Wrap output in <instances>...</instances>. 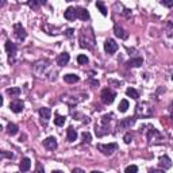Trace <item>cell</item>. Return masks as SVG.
<instances>
[{
	"mask_svg": "<svg viewBox=\"0 0 173 173\" xmlns=\"http://www.w3.org/2000/svg\"><path fill=\"white\" fill-rule=\"evenodd\" d=\"M80 46L83 49H93L95 47V34L91 27H84L79 37Z\"/></svg>",
	"mask_w": 173,
	"mask_h": 173,
	"instance_id": "obj_1",
	"label": "cell"
},
{
	"mask_svg": "<svg viewBox=\"0 0 173 173\" xmlns=\"http://www.w3.org/2000/svg\"><path fill=\"white\" fill-rule=\"evenodd\" d=\"M135 115L141 118H149L153 115V107L149 103L142 101L141 104H137V107H135Z\"/></svg>",
	"mask_w": 173,
	"mask_h": 173,
	"instance_id": "obj_2",
	"label": "cell"
},
{
	"mask_svg": "<svg viewBox=\"0 0 173 173\" xmlns=\"http://www.w3.org/2000/svg\"><path fill=\"white\" fill-rule=\"evenodd\" d=\"M146 137H147V141H149V143H153V145H157V143H161L164 141L162 134L160 133L158 130H156L154 127H150V130L147 131Z\"/></svg>",
	"mask_w": 173,
	"mask_h": 173,
	"instance_id": "obj_3",
	"label": "cell"
},
{
	"mask_svg": "<svg viewBox=\"0 0 173 173\" xmlns=\"http://www.w3.org/2000/svg\"><path fill=\"white\" fill-rule=\"evenodd\" d=\"M97 149L104 156H111L114 151L118 150V143H107V145H104V143H99Z\"/></svg>",
	"mask_w": 173,
	"mask_h": 173,
	"instance_id": "obj_4",
	"label": "cell"
},
{
	"mask_svg": "<svg viewBox=\"0 0 173 173\" xmlns=\"http://www.w3.org/2000/svg\"><path fill=\"white\" fill-rule=\"evenodd\" d=\"M115 97H116V93L111 88H106L101 91V101L104 103V104H111V103L115 100Z\"/></svg>",
	"mask_w": 173,
	"mask_h": 173,
	"instance_id": "obj_5",
	"label": "cell"
},
{
	"mask_svg": "<svg viewBox=\"0 0 173 173\" xmlns=\"http://www.w3.org/2000/svg\"><path fill=\"white\" fill-rule=\"evenodd\" d=\"M14 35L16 37L18 41H24L27 37V32L24 30V27L20 23H15L14 24Z\"/></svg>",
	"mask_w": 173,
	"mask_h": 173,
	"instance_id": "obj_6",
	"label": "cell"
},
{
	"mask_svg": "<svg viewBox=\"0 0 173 173\" xmlns=\"http://www.w3.org/2000/svg\"><path fill=\"white\" fill-rule=\"evenodd\" d=\"M118 43L115 42L114 39H107L106 42H104V50L107 54H114L115 52L118 50Z\"/></svg>",
	"mask_w": 173,
	"mask_h": 173,
	"instance_id": "obj_7",
	"label": "cell"
},
{
	"mask_svg": "<svg viewBox=\"0 0 173 173\" xmlns=\"http://www.w3.org/2000/svg\"><path fill=\"white\" fill-rule=\"evenodd\" d=\"M10 108H11L12 112L19 114V112H22L23 108H24V103L22 100H19V99H16V100H12L10 103Z\"/></svg>",
	"mask_w": 173,
	"mask_h": 173,
	"instance_id": "obj_8",
	"label": "cell"
},
{
	"mask_svg": "<svg viewBox=\"0 0 173 173\" xmlns=\"http://www.w3.org/2000/svg\"><path fill=\"white\" fill-rule=\"evenodd\" d=\"M135 123V118H125L118 123V130H123V129H130Z\"/></svg>",
	"mask_w": 173,
	"mask_h": 173,
	"instance_id": "obj_9",
	"label": "cell"
},
{
	"mask_svg": "<svg viewBox=\"0 0 173 173\" xmlns=\"http://www.w3.org/2000/svg\"><path fill=\"white\" fill-rule=\"evenodd\" d=\"M43 146L46 147L47 150H54V149H57V139L54 138V137H47L46 139L43 141Z\"/></svg>",
	"mask_w": 173,
	"mask_h": 173,
	"instance_id": "obj_10",
	"label": "cell"
},
{
	"mask_svg": "<svg viewBox=\"0 0 173 173\" xmlns=\"http://www.w3.org/2000/svg\"><path fill=\"white\" fill-rule=\"evenodd\" d=\"M114 32H115V35H116L118 38H121V39H127V38H129V32H127L123 27L118 26V24L114 27Z\"/></svg>",
	"mask_w": 173,
	"mask_h": 173,
	"instance_id": "obj_11",
	"label": "cell"
},
{
	"mask_svg": "<svg viewBox=\"0 0 173 173\" xmlns=\"http://www.w3.org/2000/svg\"><path fill=\"white\" fill-rule=\"evenodd\" d=\"M64 16H65V19H67V20H75L77 18V10H76V8H73V7H69V8L65 10Z\"/></svg>",
	"mask_w": 173,
	"mask_h": 173,
	"instance_id": "obj_12",
	"label": "cell"
},
{
	"mask_svg": "<svg viewBox=\"0 0 173 173\" xmlns=\"http://www.w3.org/2000/svg\"><path fill=\"white\" fill-rule=\"evenodd\" d=\"M69 60H71V56H69L67 52L61 53V54L57 57V65H60V67H65V65L69 62Z\"/></svg>",
	"mask_w": 173,
	"mask_h": 173,
	"instance_id": "obj_13",
	"label": "cell"
},
{
	"mask_svg": "<svg viewBox=\"0 0 173 173\" xmlns=\"http://www.w3.org/2000/svg\"><path fill=\"white\" fill-rule=\"evenodd\" d=\"M160 166L162 168V169H169L172 168V160L168 157V156H162V157H160Z\"/></svg>",
	"mask_w": 173,
	"mask_h": 173,
	"instance_id": "obj_14",
	"label": "cell"
},
{
	"mask_svg": "<svg viewBox=\"0 0 173 173\" xmlns=\"http://www.w3.org/2000/svg\"><path fill=\"white\" fill-rule=\"evenodd\" d=\"M95 133H96V135L99 138H101V137H104V135L108 134L110 131H108V127L104 126V125H103V126L96 125V126H95Z\"/></svg>",
	"mask_w": 173,
	"mask_h": 173,
	"instance_id": "obj_15",
	"label": "cell"
},
{
	"mask_svg": "<svg viewBox=\"0 0 173 173\" xmlns=\"http://www.w3.org/2000/svg\"><path fill=\"white\" fill-rule=\"evenodd\" d=\"M31 168V160L30 158H27V157H24L22 161H20V164H19V169H20V172H27L28 169Z\"/></svg>",
	"mask_w": 173,
	"mask_h": 173,
	"instance_id": "obj_16",
	"label": "cell"
},
{
	"mask_svg": "<svg viewBox=\"0 0 173 173\" xmlns=\"http://www.w3.org/2000/svg\"><path fill=\"white\" fill-rule=\"evenodd\" d=\"M6 50H7L8 56H10V60H11V57H14L16 54V46H15V43H12L11 41H7V42H6Z\"/></svg>",
	"mask_w": 173,
	"mask_h": 173,
	"instance_id": "obj_17",
	"label": "cell"
},
{
	"mask_svg": "<svg viewBox=\"0 0 173 173\" xmlns=\"http://www.w3.org/2000/svg\"><path fill=\"white\" fill-rule=\"evenodd\" d=\"M143 62V60H142V57H137V58H131L127 61V67H130V68H137V67H141Z\"/></svg>",
	"mask_w": 173,
	"mask_h": 173,
	"instance_id": "obj_18",
	"label": "cell"
},
{
	"mask_svg": "<svg viewBox=\"0 0 173 173\" xmlns=\"http://www.w3.org/2000/svg\"><path fill=\"white\" fill-rule=\"evenodd\" d=\"M67 139L69 142H75L76 139H77V133H76V130L73 129V127H68V130H67Z\"/></svg>",
	"mask_w": 173,
	"mask_h": 173,
	"instance_id": "obj_19",
	"label": "cell"
},
{
	"mask_svg": "<svg viewBox=\"0 0 173 173\" xmlns=\"http://www.w3.org/2000/svg\"><path fill=\"white\" fill-rule=\"evenodd\" d=\"M77 10V18H80L81 20H88L89 19V12L85 8H76Z\"/></svg>",
	"mask_w": 173,
	"mask_h": 173,
	"instance_id": "obj_20",
	"label": "cell"
},
{
	"mask_svg": "<svg viewBox=\"0 0 173 173\" xmlns=\"http://www.w3.org/2000/svg\"><path fill=\"white\" fill-rule=\"evenodd\" d=\"M39 115L42 119L47 121V119H50V116H52V111H50V108H47V107H42V108H39Z\"/></svg>",
	"mask_w": 173,
	"mask_h": 173,
	"instance_id": "obj_21",
	"label": "cell"
},
{
	"mask_svg": "<svg viewBox=\"0 0 173 173\" xmlns=\"http://www.w3.org/2000/svg\"><path fill=\"white\" fill-rule=\"evenodd\" d=\"M79 80H80L79 76L72 75V73H69V75H65V76H64V81H65V83H68V84H75V83H77Z\"/></svg>",
	"mask_w": 173,
	"mask_h": 173,
	"instance_id": "obj_22",
	"label": "cell"
},
{
	"mask_svg": "<svg viewBox=\"0 0 173 173\" xmlns=\"http://www.w3.org/2000/svg\"><path fill=\"white\" fill-rule=\"evenodd\" d=\"M18 126L15 125V123H8L7 125V131H8V134L10 135H16L18 134Z\"/></svg>",
	"mask_w": 173,
	"mask_h": 173,
	"instance_id": "obj_23",
	"label": "cell"
},
{
	"mask_svg": "<svg viewBox=\"0 0 173 173\" xmlns=\"http://www.w3.org/2000/svg\"><path fill=\"white\" fill-rule=\"evenodd\" d=\"M129 107H130L129 101H127L126 99H123V100H122L121 103H119V107H118V108H119V111H121V112H126Z\"/></svg>",
	"mask_w": 173,
	"mask_h": 173,
	"instance_id": "obj_24",
	"label": "cell"
},
{
	"mask_svg": "<svg viewBox=\"0 0 173 173\" xmlns=\"http://www.w3.org/2000/svg\"><path fill=\"white\" fill-rule=\"evenodd\" d=\"M126 95H127V96H130V97H133V99H135V100L139 97V93L134 88H127L126 89Z\"/></svg>",
	"mask_w": 173,
	"mask_h": 173,
	"instance_id": "obj_25",
	"label": "cell"
},
{
	"mask_svg": "<svg viewBox=\"0 0 173 173\" xmlns=\"http://www.w3.org/2000/svg\"><path fill=\"white\" fill-rule=\"evenodd\" d=\"M65 116H61V115H56V118H54V125L56 126H62L64 123H65Z\"/></svg>",
	"mask_w": 173,
	"mask_h": 173,
	"instance_id": "obj_26",
	"label": "cell"
},
{
	"mask_svg": "<svg viewBox=\"0 0 173 173\" xmlns=\"http://www.w3.org/2000/svg\"><path fill=\"white\" fill-rule=\"evenodd\" d=\"M96 7L99 8V11L101 12V15H107V8H106V6H104V3L103 2H96Z\"/></svg>",
	"mask_w": 173,
	"mask_h": 173,
	"instance_id": "obj_27",
	"label": "cell"
},
{
	"mask_svg": "<svg viewBox=\"0 0 173 173\" xmlns=\"http://www.w3.org/2000/svg\"><path fill=\"white\" fill-rule=\"evenodd\" d=\"M7 93L10 95V96H19V95H20V88H8Z\"/></svg>",
	"mask_w": 173,
	"mask_h": 173,
	"instance_id": "obj_28",
	"label": "cell"
},
{
	"mask_svg": "<svg viewBox=\"0 0 173 173\" xmlns=\"http://www.w3.org/2000/svg\"><path fill=\"white\" fill-rule=\"evenodd\" d=\"M77 62H79L80 65H86L88 64V57L84 56V54H80L79 57H77Z\"/></svg>",
	"mask_w": 173,
	"mask_h": 173,
	"instance_id": "obj_29",
	"label": "cell"
},
{
	"mask_svg": "<svg viewBox=\"0 0 173 173\" xmlns=\"http://www.w3.org/2000/svg\"><path fill=\"white\" fill-rule=\"evenodd\" d=\"M111 118H112V114H107V115H104V116H101V125L107 126L111 122Z\"/></svg>",
	"mask_w": 173,
	"mask_h": 173,
	"instance_id": "obj_30",
	"label": "cell"
},
{
	"mask_svg": "<svg viewBox=\"0 0 173 173\" xmlns=\"http://www.w3.org/2000/svg\"><path fill=\"white\" fill-rule=\"evenodd\" d=\"M138 172V166L137 165H129L126 168L125 173H137Z\"/></svg>",
	"mask_w": 173,
	"mask_h": 173,
	"instance_id": "obj_31",
	"label": "cell"
},
{
	"mask_svg": "<svg viewBox=\"0 0 173 173\" xmlns=\"http://www.w3.org/2000/svg\"><path fill=\"white\" fill-rule=\"evenodd\" d=\"M123 141H125V143H131V141H133V134L131 133H126L125 134V137H123Z\"/></svg>",
	"mask_w": 173,
	"mask_h": 173,
	"instance_id": "obj_32",
	"label": "cell"
},
{
	"mask_svg": "<svg viewBox=\"0 0 173 173\" xmlns=\"http://www.w3.org/2000/svg\"><path fill=\"white\" fill-rule=\"evenodd\" d=\"M83 141L84 142H91V141H92V137H91V134L88 133V131H84V133H83Z\"/></svg>",
	"mask_w": 173,
	"mask_h": 173,
	"instance_id": "obj_33",
	"label": "cell"
},
{
	"mask_svg": "<svg viewBox=\"0 0 173 173\" xmlns=\"http://www.w3.org/2000/svg\"><path fill=\"white\" fill-rule=\"evenodd\" d=\"M161 4L165 7H173V0H161Z\"/></svg>",
	"mask_w": 173,
	"mask_h": 173,
	"instance_id": "obj_34",
	"label": "cell"
},
{
	"mask_svg": "<svg viewBox=\"0 0 173 173\" xmlns=\"http://www.w3.org/2000/svg\"><path fill=\"white\" fill-rule=\"evenodd\" d=\"M34 173H45V171H43V166L41 165L39 162L37 164V166H35V172H34Z\"/></svg>",
	"mask_w": 173,
	"mask_h": 173,
	"instance_id": "obj_35",
	"label": "cell"
},
{
	"mask_svg": "<svg viewBox=\"0 0 173 173\" xmlns=\"http://www.w3.org/2000/svg\"><path fill=\"white\" fill-rule=\"evenodd\" d=\"M65 34H67L68 38H72V37L75 35V30H73V28H68V30L65 31Z\"/></svg>",
	"mask_w": 173,
	"mask_h": 173,
	"instance_id": "obj_36",
	"label": "cell"
},
{
	"mask_svg": "<svg viewBox=\"0 0 173 173\" xmlns=\"http://www.w3.org/2000/svg\"><path fill=\"white\" fill-rule=\"evenodd\" d=\"M27 4L30 7H38V6H41V4H42V2H28Z\"/></svg>",
	"mask_w": 173,
	"mask_h": 173,
	"instance_id": "obj_37",
	"label": "cell"
},
{
	"mask_svg": "<svg viewBox=\"0 0 173 173\" xmlns=\"http://www.w3.org/2000/svg\"><path fill=\"white\" fill-rule=\"evenodd\" d=\"M149 173H165V172L161 171V169H150Z\"/></svg>",
	"mask_w": 173,
	"mask_h": 173,
	"instance_id": "obj_38",
	"label": "cell"
},
{
	"mask_svg": "<svg viewBox=\"0 0 173 173\" xmlns=\"http://www.w3.org/2000/svg\"><path fill=\"white\" fill-rule=\"evenodd\" d=\"M2 157H8V158H12V153H11V154H8V153H6V151H2Z\"/></svg>",
	"mask_w": 173,
	"mask_h": 173,
	"instance_id": "obj_39",
	"label": "cell"
},
{
	"mask_svg": "<svg viewBox=\"0 0 173 173\" xmlns=\"http://www.w3.org/2000/svg\"><path fill=\"white\" fill-rule=\"evenodd\" d=\"M72 173H85L83 169H80V168H75V169H73V172Z\"/></svg>",
	"mask_w": 173,
	"mask_h": 173,
	"instance_id": "obj_40",
	"label": "cell"
},
{
	"mask_svg": "<svg viewBox=\"0 0 173 173\" xmlns=\"http://www.w3.org/2000/svg\"><path fill=\"white\" fill-rule=\"evenodd\" d=\"M169 111H171V114L173 115V101L171 103V106H169Z\"/></svg>",
	"mask_w": 173,
	"mask_h": 173,
	"instance_id": "obj_41",
	"label": "cell"
},
{
	"mask_svg": "<svg viewBox=\"0 0 173 173\" xmlns=\"http://www.w3.org/2000/svg\"><path fill=\"white\" fill-rule=\"evenodd\" d=\"M52 173H64V172H61V171H53Z\"/></svg>",
	"mask_w": 173,
	"mask_h": 173,
	"instance_id": "obj_42",
	"label": "cell"
},
{
	"mask_svg": "<svg viewBox=\"0 0 173 173\" xmlns=\"http://www.w3.org/2000/svg\"><path fill=\"white\" fill-rule=\"evenodd\" d=\"M91 173H103V172H100V171H93V172H91Z\"/></svg>",
	"mask_w": 173,
	"mask_h": 173,
	"instance_id": "obj_43",
	"label": "cell"
},
{
	"mask_svg": "<svg viewBox=\"0 0 173 173\" xmlns=\"http://www.w3.org/2000/svg\"><path fill=\"white\" fill-rule=\"evenodd\" d=\"M172 80H173V76H172Z\"/></svg>",
	"mask_w": 173,
	"mask_h": 173,
	"instance_id": "obj_44",
	"label": "cell"
}]
</instances>
